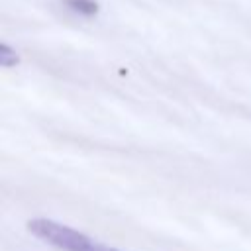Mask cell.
<instances>
[{
	"instance_id": "6da1fadb",
	"label": "cell",
	"mask_w": 251,
	"mask_h": 251,
	"mask_svg": "<svg viewBox=\"0 0 251 251\" xmlns=\"http://www.w3.org/2000/svg\"><path fill=\"white\" fill-rule=\"evenodd\" d=\"M27 231L35 239H39L45 245L59 249V251H120L116 247H108V245L92 239L90 235H86V233H82L71 226L59 224V222L49 220V218L29 220Z\"/></svg>"
},
{
	"instance_id": "7a4b0ae2",
	"label": "cell",
	"mask_w": 251,
	"mask_h": 251,
	"mask_svg": "<svg viewBox=\"0 0 251 251\" xmlns=\"http://www.w3.org/2000/svg\"><path fill=\"white\" fill-rule=\"evenodd\" d=\"M65 6L71 12L80 14L84 18H92L98 14V2H94V0H65Z\"/></svg>"
},
{
	"instance_id": "3957f363",
	"label": "cell",
	"mask_w": 251,
	"mask_h": 251,
	"mask_svg": "<svg viewBox=\"0 0 251 251\" xmlns=\"http://www.w3.org/2000/svg\"><path fill=\"white\" fill-rule=\"evenodd\" d=\"M20 63V55L14 47H10L8 43H2L0 45V65L4 69H10V67H16Z\"/></svg>"
}]
</instances>
